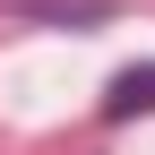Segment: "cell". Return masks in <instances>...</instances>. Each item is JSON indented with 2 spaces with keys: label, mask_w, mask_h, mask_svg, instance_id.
I'll return each instance as SVG.
<instances>
[{
  "label": "cell",
  "mask_w": 155,
  "mask_h": 155,
  "mask_svg": "<svg viewBox=\"0 0 155 155\" xmlns=\"http://www.w3.org/2000/svg\"><path fill=\"white\" fill-rule=\"evenodd\" d=\"M104 112H112V121L155 112V69H121V78H112V95H104Z\"/></svg>",
  "instance_id": "1"
},
{
  "label": "cell",
  "mask_w": 155,
  "mask_h": 155,
  "mask_svg": "<svg viewBox=\"0 0 155 155\" xmlns=\"http://www.w3.org/2000/svg\"><path fill=\"white\" fill-rule=\"evenodd\" d=\"M35 26H95V17H112V0H26Z\"/></svg>",
  "instance_id": "2"
}]
</instances>
